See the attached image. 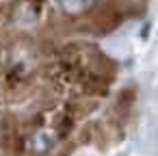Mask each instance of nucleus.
<instances>
[{
    "label": "nucleus",
    "mask_w": 158,
    "mask_h": 156,
    "mask_svg": "<svg viewBox=\"0 0 158 156\" xmlns=\"http://www.w3.org/2000/svg\"><path fill=\"white\" fill-rule=\"evenodd\" d=\"M54 141H56V137H54L52 132L41 130V132H37V134L33 137L31 145H33V150H35V152H48V150L54 145Z\"/></svg>",
    "instance_id": "f257e3e1"
},
{
    "label": "nucleus",
    "mask_w": 158,
    "mask_h": 156,
    "mask_svg": "<svg viewBox=\"0 0 158 156\" xmlns=\"http://www.w3.org/2000/svg\"><path fill=\"white\" fill-rule=\"evenodd\" d=\"M95 2H98V0H61V7L67 13H82L89 7H93Z\"/></svg>",
    "instance_id": "f03ea898"
}]
</instances>
